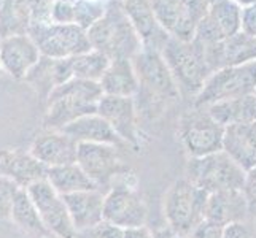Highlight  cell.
<instances>
[{"instance_id":"cell-1","label":"cell","mask_w":256,"mask_h":238,"mask_svg":"<svg viewBox=\"0 0 256 238\" xmlns=\"http://www.w3.org/2000/svg\"><path fill=\"white\" fill-rule=\"evenodd\" d=\"M132 65L138 79V91L134 97L137 113L142 111L154 118L164 107L180 99L178 86L160 51L142 48L132 57Z\"/></svg>"},{"instance_id":"cell-2","label":"cell","mask_w":256,"mask_h":238,"mask_svg":"<svg viewBox=\"0 0 256 238\" xmlns=\"http://www.w3.org/2000/svg\"><path fill=\"white\" fill-rule=\"evenodd\" d=\"M100 84L84 79H68L51 91L46 99V111L43 127L62 130L70 122L97 111V103L102 99Z\"/></svg>"},{"instance_id":"cell-3","label":"cell","mask_w":256,"mask_h":238,"mask_svg":"<svg viewBox=\"0 0 256 238\" xmlns=\"http://www.w3.org/2000/svg\"><path fill=\"white\" fill-rule=\"evenodd\" d=\"M91 48L112 59H130L142 49V40L121 3L105 6L104 14L86 30Z\"/></svg>"},{"instance_id":"cell-4","label":"cell","mask_w":256,"mask_h":238,"mask_svg":"<svg viewBox=\"0 0 256 238\" xmlns=\"http://www.w3.org/2000/svg\"><path fill=\"white\" fill-rule=\"evenodd\" d=\"M208 194L180 178L170 184L164 196V218L174 235L188 237L202 221H206Z\"/></svg>"},{"instance_id":"cell-5","label":"cell","mask_w":256,"mask_h":238,"mask_svg":"<svg viewBox=\"0 0 256 238\" xmlns=\"http://www.w3.org/2000/svg\"><path fill=\"white\" fill-rule=\"evenodd\" d=\"M160 52L178 86L180 94L186 92L196 97L212 73L200 49L192 41L169 37Z\"/></svg>"},{"instance_id":"cell-6","label":"cell","mask_w":256,"mask_h":238,"mask_svg":"<svg viewBox=\"0 0 256 238\" xmlns=\"http://www.w3.org/2000/svg\"><path fill=\"white\" fill-rule=\"evenodd\" d=\"M184 178H188L207 194L220 191H242L245 172L223 151H218L204 157L188 159Z\"/></svg>"},{"instance_id":"cell-7","label":"cell","mask_w":256,"mask_h":238,"mask_svg":"<svg viewBox=\"0 0 256 238\" xmlns=\"http://www.w3.org/2000/svg\"><path fill=\"white\" fill-rule=\"evenodd\" d=\"M256 89V60L222 67L212 72L202 89L194 97L196 107H207L236 97L250 95Z\"/></svg>"},{"instance_id":"cell-8","label":"cell","mask_w":256,"mask_h":238,"mask_svg":"<svg viewBox=\"0 0 256 238\" xmlns=\"http://www.w3.org/2000/svg\"><path fill=\"white\" fill-rule=\"evenodd\" d=\"M28 35L40 54L50 59H68L92 49L86 30L76 24H30Z\"/></svg>"},{"instance_id":"cell-9","label":"cell","mask_w":256,"mask_h":238,"mask_svg":"<svg viewBox=\"0 0 256 238\" xmlns=\"http://www.w3.org/2000/svg\"><path fill=\"white\" fill-rule=\"evenodd\" d=\"M224 127L210 118L204 107H194L178 121V138L190 159L222 151Z\"/></svg>"},{"instance_id":"cell-10","label":"cell","mask_w":256,"mask_h":238,"mask_svg":"<svg viewBox=\"0 0 256 238\" xmlns=\"http://www.w3.org/2000/svg\"><path fill=\"white\" fill-rule=\"evenodd\" d=\"M118 149L112 145L78 143L76 164L102 192L108 191L116 178H128L130 175V167L124 164Z\"/></svg>"},{"instance_id":"cell-11","label":"cell","mask_w":256,"mask_h":238,"mask_svg":"<svg viewBox=\"0 0 256 238\" xmlns=\"http://www.w3.org/2000/svg\"><path fill=\"white\" fill-rule=\"evenodd\" d=\"M148 208L140 192L129 183H118L104 196V221L114 227L130 229L145 226Z\"/></svg>"},{"instance_id":"cell-12","label":"cell","mask_w":256,"mask_h":238,"mask_svg":"<svg viewBox=\"0 0 256 238\" xmlns=\"http://www.w3.org/2000/svg\"><path fill=\"white\" fill-rule=\"evenodd\" d=\"M34 202L43 226L46 227L51 238H75L76 231L70 219L64 197L51 188V184L43 180L26 189Z\"/></svg>"},{"instance_id":"cell-13","label":"cell","mask_w":256,"mask_h":238,"mask_svg":"<svg viewBox=\"0 0 256 238\" xmlns=\"http://www.w3.org/2000/svg\"><path fill=\"white\" fill-rule=\"evenodd\" d=\"M96 113L108 122V126L126 146L129 145L132 148H138V113L136 108L134 97L102 95V99L97 103Z\"/></svg>"},{"instance_id":"cell-14","label":"cell","mask_w":256,"mask_h":238,"mask_svg":"<svg viewBox=\"0 0 256 238\" xmlns=\"http://www.w3.org/2000/svg\"><path fill=\"white\" fill-rule=\"evenodd\" d=\"M42 57L28 33L0 38V67L14 79H24Z\"/></svg>"},{"instance_id":"cell-15","label":"cell","mask_w":256,"mask_h":238,"mask_svg":"<svg viewBox=\"0 0 256 238\" xmlns=\"http://www.w3.org/2000/svg\"><path fill=\"white\" fill-rule=\"evenodd\" d=\"M46 167L32 156L30 151L20 148L0 149V175L12 180L20 189L46 180Z\"/></svg>"},{"instance_id":"cell-16","label":"cell","mask_w":256,"mask_h":238,"mask_svg":"<svg viewBox=\"0 0 256 238\" xmlns=\"http://www.w3.org/2000/svg\"><path fill=\"white\" fill-rule=\"evenodd\" d=\"M29 151L38 162L50 169L76 162L78 143L60 130L45 129L34 138Z\"/></svg>"},{"instance_id":"cell-17","label":"cell","mask_w":256,"mask_h":238,"mask_svg":"<svg viewBox=\"0 0 256 238\" xmlns=\"http://www.w3.org/2000/svg\"><path fill=\"white\" fill-rule=\"evenodd\" d=\"M121 6L142 40V48L161 51L169 35L158 24L150 0H122Z\"/></svg>"},{"instance_id":"cell-18","label":"cell","mask_w":256,"mask_h":238,"mask_svg":"<svg viewBox=\"0 0 256 238\" xmlns=\"http://www.w3.org/2000/svg\"><path fill=\"white\" fill-rule=\"evenodd\" d=\"M245 219H250V211L242 191H220L208 194L206 221L224 229L229 224Z\"/></svg>"},{"instance_id":"cell-19","label":"cell","mask_w":256,"mask_h":238,"mask_svg":"<svg viewBox=\"0 0 256 238\" xmlns=\"http://www.w3.org/2000/svg\"><path fill=\"white\" fill-rule=\"evenodd\" d=\"M222 151L244 172L253 169L256 165V122L224 127Z\"/></svg>"},{"instance_id":"cell-20","label":"cell","mask_w":256,"mask_h":238,"mask_svg":"<svg viewBox=\"0 0 256 238\" xmlns=\"http://www.w3.org/2000/svg\"><path fill=\"white\" fill-rule=\"evenodd\" d=\"M104 196L105 192L99 189L62 196L76 232H83L104 221Z\"/></svg>"},{"instance_id":"cell-21","label":"cell","mask_w":256,"mask_h":238,"mask_svg":"<svg viewBox=\"0 0 256 238\" xmlns=\"http://www.w3.org/2000/svg\"><path fill=\"white\" fill-rule=\"evenodd\" d=\"M68 79H72L68 70V59H50L42 56L24 78V81L29 83L32 89L42 97V100L46 102L51 91L59 84L67 83Z\"/></svg>"},{"instance_id":"cell-22","label":"cell","mask_w":256,"mask_h":238,"mask_svg":"<svg viewBox=\"0 0 256 238\" xmlns=\"http://www.w3.org/2000/svg\"><path fill=\"white\" fill-rule=\"evenodd\" d=\"M60 132L76 143H97V145H112V146H126L121 142V138L114 134L108 122L102 119L99 114H88L74 122H70Z\"/></svg>"},{"instance_id":"cell-23","label":"cell","mask_w":256,"mask_h":238,"mask_svg":"<svg viewBox=\"0 0 256 238\" xmlns=\"http://www.w3.org/2000/svg\"><path fill=\"white\" fill-rule=\"evenodd\" d=\"M210 118L222 127L256 122V97L253 94L210 103L204 107Z\"/></svg>"},{"instance_id":"cell-24","label":"cell","mask_w":256,"mask_h":238,"mask_svg":"<svg viewBox=\"0 0 256 238\" xmlns=\"http://www.w3.org/2000/svg\"><path fill=\"white\" fill-rule=\"evenodd\" d=\"M100 89L104 95L136 97L138 91V79L130 59H112L100 78Z\"/></svg>"},{"instance_id":"cell-25","label":"cell","mask_w":256,"mask_h":238,"mask_svg":"<svg viewBox=\"0 0 256 238\" xmlns=\"http://www.w3.org/2000/svg\"><path fill=\"white\" fill-rule=\"evenodd\" d=\"M46 181L60 196L97 189L96 184L90 180V176L82 170V167L76 162L59 167H50L46 170Z\"/></svg>"},{"instance_id":"cell-26","label":"cell","mask_w":256,"mask_h":238,"mask_svg":"<svg viewBox=\"0 0 256 238\" xmlns=\"http://www.w3.org/2000/svg\"><path fill=\"white\" fill-rule=\"evenodd\" d=\"M10 221L20 231H22L26 235H29L32 238H51L46 227L42 223V218L37 208H35L34 202L30 200L29 194L24 189L18 192V196L13 202Z\"/></svg>"},{"instance_id":"cell-27","label":"cell","mask_w":256,"mask_h":238,"mask_svg":"<svg viewBox=\"0 0 256 238\" xmlns=\"http://www.w3.org/2000/svg\"><path fill=\"white\" fill-rule=\"evenodd\" d=\"M30 25L26 0H0V38L28 33Z\"/></svg>"},{"instance_id":"cell-28","label":"cell","mask_w":256,"mask_h":238,"mask_svg":"<svg viewBox=\"0 0 256 238\" xmlns=\"http://www.w3.org/2000/svg\"><path fill=\"white\" fill-rule=\"evenodd\" d=\"M110 64V59L102 52L90 49L74 57H68V70L72 79H84V81L99 83Z\"/></svg>"},{"instance_id":"cell-29","label":"cell","mask_w":256,"mask_h":238,"mask_svg":"<svg viewBox=\"0 0 256 238\" xmlns=\"http://www.w3.org/2000/svg\"><path fill=\"white\" fill-rule=\"evenodd\" d=\"M256 60V38L244 32L224 38L222 46V67Z\"/></svg>"},{"instance_id":"cell-30","label":"cell","mask_w":256,"mask_h":238,"mask_svg":"<svg viewBox=\"0 0 256 238\" xmlns=\"http://www.w3.org/2000/svg\"><path fill=\"white\" fill-rule=\"evenodd\" d=\"M207 14L226 38L240 32L242 6L234 0H216L210 3Z\"/></svg>"},{"instance_id":"cell-31","label":"cell","mask_w":256,"mask_h":238,"mask_svg":"<svg viewBox=\"0 0 256 238\" xmlns=\"http://www.w3.org/2000/svg\"><path fill=\"white\" fill-rule=\"evenodd\" d=\"M74 6H75L74 24H76L83 30L90 29L105 11V6L102 5V2H92V0H76Z\"/></svg>"},{"instance_id":"cell-32","label":"cell","mask_w":256,"mask_h":238,"mask_svg":"<svg viewBox=\"0 0 256 238\" xmlns=\"http://www.w3.org/2000/svg\"><path fill=\"white\" fill-rule=\"evenodd\" d=\"M20 191L21 189L18 188L12 180H8L4 175H0V219H4V221L10 219L13 202Z\"/></svg>"},{"instance_id":"cell-33","label":"cell","mask_w":256,"mask_h":238,"mask_svg":"<svg viewBox=\"0 0 256 238\" xmlns=\"http://www.w3.org/2000/svg\"><path fill=\"white\" fill-rule=\"evenodd\" d=\"M26 2H28L30 24L51 22V0H26Z\"/></svg>"},{"instance_id":"cell-34","label":"cell","mask_w":256,"mask_h":238,"mask_svg":"<svg viewBox=\"0 0 256 238\" xmlns=\"http://www.w3.org/2000/svg\"><path fill=\"white\" fill-rule=\"evenodd\" d=\"M122 231L108 223L102 221L91 229H86L83 232H76L75 238H121Z\"/></svg>"},{"instance_id":"cell-35","label":"cell","mask_w":256,"mask_h":238,"mask_svg":"<svg viewBox=\"0 0 256 238\" xmlns=\"http://www.w3.org/2000/svg\"><path fill=\"white\" fill-rule=\"evenodd\" d=\"M75 2H52L51 22L54 24H74L75 19Z\"/></svg>"},{"instance_id":"cell-36","label":"cell","mask_w":256,"mask_h":238,"mask_svg":"<svg viewBox=\"0 0 256 238\" xmlns=\"http://www.w3.org/2000/svg\"><path fill=\"white\" fill-rule=\"evenodd\" d=\"M223 238H256V226L250 219L229 224L223 229Z\"/></svg>"},{"instance_id":"cell-37","label":"cell","mask_w":256,"mask_h":238,"mask_svg":"<svg viewBox=\"0 0 256 238\" xmlns=\"http://www.w3.org/2000/svg\"><path fill=\"white\" fill-rule=\"evenodd\" d=\"M242 192L248 204L250 215H256V165L248 172H245V181Z\"/></svg>"},{"instance_id":"cell-38","label":"cell","mask_w":256,"mask_h":238,"mask_svg":"<svg viewBox=\"0 0 256 238\" xmlns=\"http://www.w3.org/2000/svg\"><path fill=\"white\" fill-rule=\"evenodd\" d=\"M240 32L256 38V2L242 8Z\"/></svg>"},{"instance_id":"cell-39","label":"cell","mask_w":256,"mask_h":238,"mask_svg":"<svg viewBox=\"0 0 256 238\" xmlns=\"http://www.w3.org/2000/svg\"><path fill=\"white\" fill-rule=\"evenodd\" d=\"M186 238H223V227L202 221Z\"/></svg>"},{"instance_id":"cell-40","label":"cell","mask_w":256,"mask_h":238,"mask_svg":"<svg viewBox=\"0 0 256 238\" xmlns=\"http://www.w3.org/2000/svg\"><path fill=\"white\" fill-rule=\"evenodd\" d=\"M121 238H153V232L146 226H138V227L124 229Z\"/></svg>"},{"instance_id":"cell-41","label":"cell","mask_w":256,"mask_h":238,"mask_svg":"<svg viewBox=\"0 0 256 238\" xmlns=\"http://www.w3.org/2000/svg\"><path fill=\"white\" fill-rule=\"evenodd\" d=\"M174 234L169 227H166V229H160V231H156L153 232V238H172Z\"/></svg>"},{"instance_id":"cell-42","label":"cell","mask_w":256,"mask_h":238,"mask_svg":"<svg viewBox=\"0 0 256 238\" xmlns=\"http://www.w3.org/2000/svg\"><path fill=\"white\" fill-rule=\"evenodd\" d=\"M234 2H237V3H239V5L244 8V6H246V5H252V3H254L256 0H234Z\"/></svg>"},{"instance_id":"cell-43","label":"cell","mask_w":256,"mask_h":238,"mask_svg":"<svg viewBox=\"0 0 256 238\" xmlns=\"http://www.w3.org/2000/svg\"><path fill=\"white\" fill-rule=\"evenodd\" d=\"M51 2H76V0H51Z\"/></svg>"},{"instance_id":"cell-44","label":"cell","mask_w":256,"mask_h":238,"mask_svg":"<svg viewBox=\"0 0 256 238\" xmlns=\"http://www.w3.org/2000/svg\"><path fill=\"white\" fill-rule=\"evenodd\" d=\"M172 238H186V237H182V235H174Z\"/></svg>"},{"instance_id":"cell-45","label":"cell","mask_w":256,"mask_h":238,"mask_svg":"<svg viewBox=\"0 0 256 238\" xmlns=\"http://www.w3.org/2000/svg\"><path fill=\"white\" fill-rule=\"evenodd\" d=\"M207 2H208V3H214V2H216V0H207Z\"/></svg>"},{"instance_id":"cell-46","label":"cell","mask_w":256,"mask_h":238,"mask_svg":"<svg viewBox=\"0 0 256 238\" xmlns=\"http://www.w3.org/2000/svg\"><path fill=\"white\" fill-rule=\"evenodd\" d=\"M253 95H254V97H256V89H254V92H253Z\"/></svg>"},{"instance_id":"cell-47","label":"cell","mask_w":256,"mask_h":238,"mask_svg":"<svg viewBox=\"0 0 256 238\" xmlns=\"http://www.w3.org/2000/svg\"><path fill=\"white\" fill-rule=\"evenodd\" d=\"M0 72H2V67H0Z\"/></svg>"}]
</instances>
